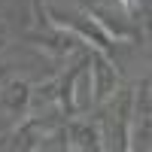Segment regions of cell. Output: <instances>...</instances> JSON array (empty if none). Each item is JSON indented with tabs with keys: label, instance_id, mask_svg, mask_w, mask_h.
<instances>
[{
	"label": "cell",
	"instance_id": "1",
	"mask_svg": "<svg viewBox=\"0 0 152 152\" xmlns=\"http://www.w3.org/2000/svg\"><path fill=\"white\" fill-rule=\"evenodd\" d=\"M52 21L58 24V28H64V31L76 34L79 40L94 43V46H97V52H110V46H113V40L107 37V31L94 21V15H91L88 9L79 12V15H61V12H52Z\"/></svg>",
	"mask_w": 152,
	"mask_h": 152
},
{
	"label": "cell",
	"instance_id": "2",
	"mask_svg": "<svg viewBox=\"0 0 152 152\" xmlns=\"http://www.w3.org/2000/svg\"><path fill=\"white\" fill-rule=\"evenodd\" d=\"M88 67H91V104H100V100H107L113 91H116V67L110 64L107 52H91L88 55Z\"/></svg>",
	"mask_w": 152,
	"mask_h": 152
},
{
	"label": "cell",
	"instance_id": "3",
	"mask_svg": "<svg viewBox=\"0 0 152 152\" xmlns=\"http://www.w3.org/2000/svg\"><path fill=\"white\" fill-rule=\"evenodd\" d=\"M58 28V24H55ZM28 40L34 43V46H40L43 52H49L52 58H64V55H70L73 49H76V43H79V37L76 34H70V31H64V28H58L55 34H31Z\"/></svg>",
	"mask_w": 152,
	"mask_h": 152
},
{
	"label": "cell",
	"instance_id": "4",
	"mask_svg": "<svg viewBox=\"0 0 152 152\" xmlns=\"http://www.w3.org/2000/svg\"><path fill=\"white\" fill-rule=\"evenodd\" d=\"M104 137H100V128L94 122H82L73 119L67 125V146L70 149H104Z\"/></svg>",
	"mask_w": 152,
	"mask_h": 152
},
{
	"label": "cell",
	"instance_id": "5",
	"mask_svg": "<svg viewBox=\"0 0 152 152\" xmlns=\"http://www.w3.org/2000/svg\"><path fill=\"white\" fill-rule=\"evenodd\" d=\"M88 67V55L82 61H76V64L58 79V107L67 113V116H76V82H79V73Z\"/></svg>",
	"mask_w": 152,
	"mask_h": 152
},
{
	"label": "cell",
	"instance_id": "6",
	"mask_svg": "<svg viewBox=\"0 0 152 152\" xmlns=\"http://www.w3.org/2000/svg\"><path fill=\"white\" fill-rule=\"evenodd\" d=\"M0 104L9 116H24L31 107V82L24 79H12L3 85V91H0Z\"/></svg>",
	"mask_w": 152,
	"mask_h": 152
},
{
	"label": "cell",
	"instance_id": "7",
	"mask_svg": "<svg viewBox=\"0 0 152 152\" xmlns=\"http://www.w3.org/2000/svg\"><path fill=\"white\" fill-rule=\"evenodd\" d=\"M58 104V79H46L31 88V107H52Z\"/></svg>",
	"mask_w": 152,
	"mask_h": 152
},
{
	"label": "cell",
	"instance_id": "8",
	"mask_svg": "<svg viewBox=\"0 0 152 152\" xmlns=\"http://www.w3.org/2000/svg\"><path fill=\"white\" fill-rule=\"evenodd\" d=\"M134 119H137V122H146V119H149V79H143L140 88H137V110H134Z\"/></svg>",
	"mask_w": 152,
	"mask_h": 152
},
{
	"label": "cell",
	"instance_id": "9",
	"mask_svg": "<svg viewBox=\"0 0 152 152\" xmlns=\"http://www.w3.org/2000/svg\"><path fill=\"white\" fill-rule=\"evenodd\" d=\"M6 40H9V31H6V24H3V21H0V49H3V46H6Z\"/></svg>",
	"mask_w": 152,
	"mask_h": 152
},
{
	"label": "cell",
	"instance_id": "10",
	"mask_svg": "<svg viewBox=\"0 0 152 152\" xmlns=\"http://www.w3.org/2000/svg\"><path fill=\"white\" fill-rule=\"evenodd\" d=\"M122 6L128 9V12H137V0H122Z\"/></svg>",
	"mask_w": 152,
	"mask_h": 152
}]
</instances>
